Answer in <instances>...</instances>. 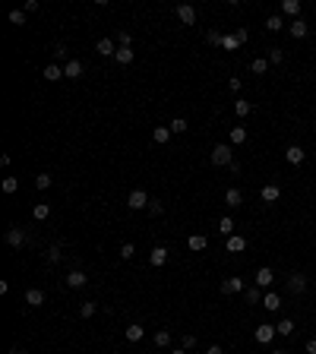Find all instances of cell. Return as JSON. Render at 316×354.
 <instances>
[{
  "instance_id": "obj_56",
  "label": "cell",
  "mask_w": 316,
  "mask_h": 354,
  "mask_svg": "<svg viewBox=\"0 0 316 354\" xmlns=\"http://www.w3.org/2000/svg\"><path fill=\"white\" fill-rule=\"evenodd\" d=\"M313 158H316V152H313Z\"/></svg>"
},
{
  "instance_id": "obj_24",
  "label": "cell",
  "mask_w": 316,
  "mask_h": 354,
  "mask_svg": "<svg viewBox=\"0 0 316 354\" xmlns=\"http://www.w3.org/2000/svg\"><path fill=\"white\" fill-rule=\"evenodd\" d=\"M152 139H155L158 146H165L168 139H171V126H155V130H152Z\"/></svg>"
},
{
  "instance_id": "obj_39",
  "label": "cell",
  "mask_w": 316,
  "mask_h": 354,
  "mask_svg": "<svg viewBox=\"0 0 316 354\" xmlns=\"http://www.w3.org/2000/svg\"><path fill=\"white\" fill-rule=\"evenodd\" d=\"M187 126H190V124H187L184 117H174L171 120V133H187Z\"/></svg>"
},
{
  "instance_id": "obj_27",
  "label": "cell",
  "mask_w": 316,
  "mask_h": 354,
  "mask_svg": "<svg viewBox=\"0 0 316 354\" xmlns=\"http://www.w3.org/2000/svg\"><path fill=\"white\" fill-rule=\"evenodd\" d=\"M146 335V329L139 323H133V326H126V342H139V338Z\"/></svg>"
},
{
  "instance_id": "obj_13",
  "label": "cell",
  "mask_w": 316,
  "mask_h": 354,
  "mask_svg": "<svg viewBox=\"0 0 316 354\" xmlns=\"http://www.w3.org/2000/svg\"><path fill=\"white\" fill-rule=\"evenodd\" d=\"M285 158H288V165H300L307 158V152L300 149V146H288V149H285Z\"/></svg>"
},
{
  "instance_id": "obj_21",
  "label": "cell",
  "mask_w": 316,
  "mask_h": 354,
  "mask_svg": "<svg viewBox=\"0 0 316 354\" xmlns=\"http://www.w3.org/2000/svg\"><path fill=\"white\" fill-rule=\"evenodd\" d=\"M187 247H190L193 253H199V250H206V247H209V237H206V234H193L190 240H187Z\"/></svg>"
},
{
  "instance_id": "obj_16",
  "label": "cell",
  "mask_w": 316,
  "mask_h": 354,
  "mask_svg": "<svg viewBox=\"0 0 316 354\" xmlns=\"http://www.w3.org/2000/svg\"><path fill=\"white\" fill-rule=\"evenodd\" d=\"M281 13L291 19H300V0H281Z\"/></svg>"
},
{
  "instance_id": "obj_2",
  "label": "cell",
  "mask_w": 316,
  "mask_h": 354,
  "mask_svg": "<svg viewBox=\"0 0 316 354\" xmlns=\"http://www.w3.org/2000/svg\"><path fill=\"white\" fill-rule=\"evenodd\" d=\"M149 203H152V199H149V193H146V190H133L130 196H126V206H130L133 212H139V209H149Z\"/></svg>"
},
{
  "instance_id": "obj_54",
  "label": "cell",
  "mask_w": 316,
  "mask_h": 354,
  "mask_svg": "<svg viewBox=\"0 0 316 354\" xmlns=\"http://www.w3.org/2000/svg\"><path fill=\"white\" fill-rule=\"evenodd\" d=\"M171 354H187V351H184V348H180V351H171Z\"/></svg>"
},
{
  "instance_id": "obj_53",
  "label": "cell",
  "mask_w": 316,
  "mask_h": 354,
  "mask_svg": "<svg viewBox=\"0 0 316 354\" xmlns=\"http://www.w3.org/2000/svg\"><path fill=\"white\" fill-rule=\"evenodd\" d=\"M10 354H29L25 348H10Z\"/></svg>"
},
{
  "instance_id": "obj_32",
  "label": "cell",
  "mask_w": 316,
  "mask_h": 354,
  "mask_svg": "<svg viewBox=\"0 0 316 354\" xmlns=\"http://www.w3.org/2000/svg\"><path fill=\"white\" fill-rule=\"evenodd\" d=\"M263 297L266 294H263V288H259V285H250V288H247V300H250V304H259Z\"/></svg>"
},
{
  "instance_id": "obj_49",
  "label": "cell",
  "mask_w": 316,
  "mask_h": 354,
  "mask_svg": "<svg viewBox=\"0 0 316 354\" xmlns=\"http://www.w3.org/2000/svg\"><path fill=\"white\" fill-rule=\"evenodd\" d=\"M234 35H237V42H240V44H247V38H250V32H247V29H244V25H240V29H237V32H234Z\"/></svg>"
},
{
  "instance_id": "obj_15",
  "label": "cell",
  "mask_w": 316,
  "mask_h": 354,
  "mask_svg": "<svg viewBox=\"0 0 316 354\" xmlns=\"http://www.w3.org/2000/svg\"><path fill=\"white\" fill-rule=\"evenodd\" d=\"M253 282H256V285H259V288H269V285H272V282H275V272H272V269H269V266H263V269H259V272H256V278H253Z\"/></svg>"
},
{
  "instance_id": "obj_8",
  "label": "cell",
  "mask_w": 316,
  "mask_h": 354,
  "mask_svg": "<svg viewBox=\"0 0 316 354\" xmlns=\"http://www.w3.org/2000/svg\"><path fill=\"white\" fill-rule=\"evenodd\" d=\"M95 54H102V57H114V54H117V42H114V38H98Z\"/></svg>"
},
{
  "instance_id": "obj_5",
  "label": "cell",
  "mask_w": 316,
  "mask_h": 354,
  "mask_svg": "<svg viewBox=\"0 0 316 354\" xmlns=\"http://www.w3.org/2000/svg\"><path fill=\"white\" fill-rule=\"evenodd\" d=\"M237 291H247V282H244V278L231 275V278H225V282H221V294H237Z\"/></svg>"
},
{
  "instance_id": "obj_36",
  "label": "cell",
  "mask_w": 316,
  "mask_h": 354,
  "mask_svg": "<svg viewBox=\"0 0 316 354\" xmlns=\"http://www.w3.org/2000/svg\"><path fill=\"white\" fill-rule=\"evenodd\" d=\"M63 259V250H60V244H51L48 247V263H60Z\"/></svg>"
},
{
  "instance_id": "obj_28",
  "label": "cell",
  "mask_w": 316,
  "mask_h": 354,
  "mask_svg": "<svg viewBox=\"0 0 316 354\" xmlns=\"http://www.w3.org/2000/svg\"><path fill=\"white\" fill-rule=\"evenodd\" d=\"M114 60H117L120 66L133 63V48H117V54H114Z\"/></svg>"
},
{
  "instance_id": "obj_29",
  "label": "cell",
  "mask_w": 316,
  "mask_h": 354,
  "mask_svg": "<svg viewBox=\"0 0 316 354\" xmlns=\"http://www.w3.org/2000/svg\"><path fill=\"white\" fill-rule=\"evenodd\" d=\"M250 111H253V104L247 102V98H240V102H234V114H237V117H247Z\"/></svg>"
},
{
  "instance_id": "obj_33",
  "label": "cell",
  "mask_w": 316,
  "mask_h": 354,
  "mask_svg": "<svg viewBox=\"0 0 316 354\" xmlns=\"http://www.w3.org/2000/svg\"><path fill=\"white\" fill-rule=\"evenodd\" d=\"M266 29L269 32H281V29H285V19H281V16H269L266 19Z\"/></svg>"
},
{
  "instance_id": "obj_48",
  "label": "cell",
  "mask_w": 316,
  "mask_h": 354,
  "mask_svg": "<svg viewBox=\"0 0 316 354\" xmlns=\"http://www.w3.org/2000/svg\"><path fill=\"white\" fill-rule=\"evenodd\" d=\"M149 212H152V215H161V212H165V206H161L158 199H152V203H149Z\"/></svg>"
},
{
  "instance_id": "obj_35",
  "label": "cell",
  "mask_w": 316,
  "mask_h": 354,
  "mask_svg": "<svg viewBox=\"0 0 316 354\" xmlns=\"http://www.w3.org/2000/svg\"><path fill=\"white\" fill-rule=\"evenodd\" d=\"M155 345H158V348H168V345H171V332H168V329H158L155 332Z\"/></svg>"
},
{
  "instance_id": "obj_1",
  "label": "cell",
  "mask_w": 316,
  "mask_h": 354,
  "mask_svg": "<svg viewBox=\"0 0 316 354\" xmlns=\"http://www.w3.org/2000/svg\"><path fill=\"white\" fill-rule=\"evenodd\" d=\"M212 165H215V168H231V162H234V149H231V146H225V143H218V146H215V149H212Z\"/></svg>"
},
{
  "instance_id": "obj_7",
  "label": "cell",
  "mask_w": 316,
  "mask_h": 354,
  "mask_svg": "<svg viewBox=\"0 0 316 354\" xmlns=\"http://www.w3.org/2000/svg\"><path fill=\"white\" fill-rule=\"evenodd\" d=\"M177 19H180L184 25H196V6L180 3V6H177Z\"/></svg>"
},
{
  "instance_id": "obj_34",
  "label": "cell",
  "mask_w": 316,
  "mask_h": 354,
  "mask_svg": "<svg viewBox=\"0 0 316 354\" xmlns=\"http://www.w3.org/2000/svg\"><path fill=\"white\" fill-rule=\"evenodd\" d=\"M218 231H221V234H225V237H231L234 234V218H221V222H218Z\"/></svg>"
},
{
  "instance_id": "obj_50",
  "label": "cell",
  "mask_w": 316,
  "mask_h": 354,
  "mask_svg": "<svg viewBox=\"0 0 316 354\" xmlns=\"http://www.w3.org/2000/svg\"><path fill=\"white\" fill-rule=\"evenodd\" d=\"M38 10V0H25V13H35Z\"/></svg>"
},
{
  "instance_id": "obj_42",
  "label": "cell",
  "mask_w": 316,
  "mask_h": 354,
  "mask_svg": "<svg viewBox=\"0 0 316 354\" xmlns=\"http://www.w3.org/2000/svg\"><path fill=\"white\" fill-rule=\"evenodd\" d=\"M206 42H209V44H215V48H221V42H225V35H221V32H209V35H206Z\"/></svg>"
},
{
  "instance_id": "obj_55",
  "label": "cell",
  "mask_w": 316,
  "mask_h": 354,
  "mask_svg": "<svg viewBox=\"0 0 316 354\" xmlns=\"http://www.w3.org/2000/svg\"><path fill=\"white\" fill-rule=\"evenodd\" d=\"M272 354H288V351H272Z\"/></svg>"
},
{
  "instance_id": "obj_18",
  "label": "cell",
  "mask_w": 316,
  "mask_h": 354,
  "mask_svg": "<svg viewBox=\"0 0 316 354\" xmlns=\"http://www.w3.org/2000/svg\"><path fill=\"white\" fill-rule=\"evenodd\" d=\"M263 307L269 313H278L281 310V294H275V291H269V294L263 297Z\"/></svg>"
},
{
  "instance_id": "obj_47",
  "label": "cell",
  "mask_w": 316,
  "mask_h": 354,
  "mask_svg": "<svg viewBox=\"0 0 316 354\" xmlns=\"http://www.w3.org/2000/svg\"><path fill=\"white\" fill-rule=\"evenodd\" d=\"M240 85H244V83H240V76H231V79H228V89H231V92H240Z\"/></svg>"
},
{
  "instance_id": "obj_10",
  "label": "cell",
  "mask_w": 316,
  "mask_h": 354,
  "mask_svg": "<svg viewBox=\"0 0 316 354\" xmlns=\"http://www.w3.org/2000/svg\"><path fill=\"white\" fill-rule=\"evenodd\" d=\"M278 196H281L278 184H266L263 190H259V199H263V203H278Z\"/></svg>"
},
{
  "instance_id": "obj_9",
  "label": "cell",
  "mask_w": 316,
  "mask_h": 354,
  "mask_svg": "<svg viewBox=\"0 0 316 354\" xmlns=\"http://www.w3.org/2000/svg\"><path fill=\"white\" fill-rule=\"evenodd\" d=\"M63 76H66V79H79V76H83V60L70 57V60L63 63Z\"/></svg>"
},
{
  "instance_id": "obj_45",
  "label": "cell",
  "mask_w": 316,
  "mask_h": 354,
  "mask_svg": "<svg viewBox=\"0 0 316 354\" xmlns=\"http://www.w3.org/2000/svg\"><path fill=\"white\" fill-rule=\"evenodd\" d=\"M130 42H133L130 32H120V35H117V48H130Z\"/></svg>"
},
{
  "instance_id": "obj_44",
  "label": "cell",
  "mask_w": 316,
  "mask_h": 354,
  "mask_svg": "<svg viewBox=\"0 0 316 354\" xmlns=\"http://www.w3.org/2000/svg\"><path fill=\"white\" fill-rule=\"evenodd\" d=\"M133 256H136V247H133V244H124V247H120V259H133Z\"/></svg>"
},
{
  "instance_id": "obj_6",
  "label": "cell",
  "mask_w": 316,
  "mask_h": 354,
  "mask_svg": "<svg viewBox=\"0 0 316 354\" xmlns=\"http://www.w3.org/2000/svg\"><path fill=\"white\" fill-rule=\"evenodd\" d=\"M285 288H288V294H304V291H307V275L294 272V275L288 278V285H285Z\"/></svg>"
},
{
  "instance_id": "obj_26",
  "label": "cell",
  "mask_w": 316,
  "mask_h": 354,
  "mask_svg": "<svg viewBox=\"0 0 316 354\" xmlns=\"http://www.w3.org/2000/svg\"><path fill=\"white\" fill-rule=\"evenodd\" d=\"M95 310H98V304H95V300H83V304H79V316H83V319L95 316Z\"/></svg>"
},
{
  "instance_id": "obj_22",
  "label": "cell",
  "mask_w": 316,
  "mask_h": 354,
  "mask_svg": "<svg viewBox=\"0 0 316 354\" xmlns=\"http://www.w3.org/2000/svg\"><path fill=\"white\" fill-rule=\"evenodd\" d=\"M44 79H48V83H57V79H63V66L48 63V66H44Z\"/></svg>"
},
{
  "instance_id": "obj_20",
  "label": "cell",
  "mask_w": 316,
  "mask_h": 354,
  "mask_svg": "<svg viewBox=\"0 0 316 354\" xmlns=\"http://www.w3.org/2000/svg\"><path fill=\"white\" fill-rule=\"evenodd\" d=\"M25 304H29V307H42L44 304V291L42 288H29V291H25Z\"/></svg>"
},
{
  "instance_id": "obj_19",
  "label": "cell",
  "mask_w": 316,
  "mask_h": 354,
  "mask_svg": "<svg viewBox=\"0 0 316 354\" xmlns=\"http://www.w3.org/2000/svg\"><path fill=\"white\" fill-rule=\"evenodd\" d=\"M6 244H10V247H22L25 244V231L22 228H10V231H6Z\"/></svg>"
},
{
  "instance_id": "obj_12",
  "label": "cell",
  "mask_w": 316,
  "mask_h": 354,
  "mask_svg": "<svg viewBox=\"0 0 316 354\" xmlns=\"http://www.w3.org/2000/svg\"><path fill=\"white\" fill-rule=\"evenodd\" d=\"M225 250H228V253H240V250H247V237L231 234V237L225 240Z\"/></svg>"
},
{
  "instance_id": "obj_30",
  "label": "cell",
  "mask_w": 316,
  "mask_h": 354,
  "mask_svg": "<svg viewBox=\"0 0 316 354\" xmlns=\"http://www.w3.org/2000/svg\"><path fill=\"white\" fill-rule=\"evenodd\" d=\"M32 215H35V222H44V218L51 215V206L48 203H38L35 209H32Z\"/></svg>"
},
{
  "instance_id": "obj_40",
  "label": "cell",
  "mask_w": 316,
  "mask_h": 354,
  "mask_svg": "<svg viewBox=\"0 0 316 354\" xmlns=\"http://www.w3.org/2000/svg\"><path fill=\"white\" fill-rule=\"evenodd\" d=\"M10 22L13 25H25V10H10Z\"/></svg>"
},
{
  "instance_id": "obj_23",
  "label": "cell",
  "mask_w": 316,
  "mask_h": 354,
  "mask_svg": "<svg viewBox=\"0 0 316 354\" xmlns=\"http://www.w3.org/2000/svg\"><path fill=\"white\" fill-rule=\"evenodd\" d=\"M228 136H231V146H244L247 143V126H231Z\"/></svg>"
},
{
  "instance_id": "obj_52",
  "label": "cell",
  "mask_w": 316,
  "mask_h": 354,
  "mask_svg": "<svg viewBox=\"0 0 316 354\" xmlns=\"http://www.w3.org/2000/svg\"><path fill=\"white\" fill-rule=\"evenodd\" d=\"M206 354H221V348H218V345H212V348L206 351Z\"/></svg>"
},
{
  "instance_id": "obj_4",
  "label": "cell",
  "mask_w": 316,
  "mask_h": 354,
  "mask_svg": "<svg viewBox=\"0 0 316 354\" xmlns=\"http://www.w3.org/2000/svg\"><path fill=\"white\" fill-rule=\"evenodd\" d=\"M89 285V275L83 269H70L66 272V288H85Z\"/></svg>"
},
{
  "instance_id": "obj_37",
  "label": "cell",
  "mask_w": 316,
  "mask_h": 354,
  "mask_svg": "<svg viewBox=\"0 0 316 354\" xmlns=\"http://www.w3.org/2000/svg\"><path fill=\"white\" fill-rule=\"evenodd\" d=\"M269 63H272V66H278L281 63V60H285V51H281V48H272V51H269Z\"/></svg>"
},
{
  "instance_id": "obj_11",
  "label": "cell",
  "mask_w": 316,
  "mask_h": 354,
  "mask_svg": "<svg viewBox=\"0 0 316 354\" xmlns=\"http://www.w3.org/2000/svg\"><path fill=\"white\" fill-rule=\"evenodd\" d=\"M288 32H291V38H307L310 25H307L304 19H291V22H288Z\"/></svg>"
},
{
  "instance_id": "obj_41",
  "label": "cell",
  "mask_w": 316,
  "mask_h": 354,
  "mask_svg": "<svg viewBox=\"0 0 316 354\" xmlns=\"http://www.w3.org/2000/svg\"><path fill=\"white\" fill-rule=\"evenodd\" d=\"M51 184H54V177H51V174H38V177H35V187H38V190H48Z\"/></svg>"
},
{
  "instance_id": "obj_25",
  "label": "cell",
  "mask_w": 316,
  "mask_h": 354,
  "mask_svg": "<svg viewBox=\"0 0 316 354\" xmlns=\"http://www.w3.org/2000/svg\"><path fill=\"white\" fill-rule=\"evenodd\" d=\"M250 73H253V76H263V73H269V60L266 57H256L250 63Z\"/></svg>"
},
{
  "instance_id": "obj_3",
  "label": "cell",
  "mask_w": 316,
  "mask_h": 354,
  "mask_svg": "<svg viewBox=\"0 0 316 354\" xmlns=\"http://www.w3.org/2000/svg\"><path fill=\"white\" fill-rule=\"evenodd\" d=\"M275 335H278V329H275L272 323H259V326H256V332H253V338H256L259 345H269Z\"/></svg>"
},
{
  "instance_id": "obj_17",
  "label": "cell",
  "mask_w": 316,
  "mask_h": 354,
  "mask_svg": "<svg viewBox=\"0 0 316 354\" xmlns=\"http://www.w3.org/2000/svg\"><path fill=\"white\" fill-rule=\"evenodd\" d=\"M225 206H231V209H237V206H244V193H240L237 187H231V190L225 193Z\"/></svg>"
},
{
  "instance_id": "obj_46",
  "label": "cell",
  "mask_w": 316,
  "mask_h": 354,
  "mask_svg": "<svg viewBox=\"0 0 316 354\" xmlns=\"http://www.w3.org/2000/svg\"><path fill=\"white\" fill-rule=\"evenodd\" d=\"M180 345H184V351H190L193 345H196V335H190V332H187V335L180 338Z\"/></svg>"
},
{
  "instance_id": "obj_43",
  "label": "cell",
  "mask_w": 316,
  "mask_h": 354,
  "mask_svg": "<svg viewBox=\"0 0 316 354\" xmlns=\"http://www.w3.org/2000/svg\"><path fill=\"white\" fill-rule=\"evenodd\" d=\"M19 190V180L16 177H3V193H16Z\"/></svg>"
},
{
  "instance_id": "obj_14",
  "label": "cell",
  "mask_w": 316,
  "mask_h": 354,
  "mask_svg": "<svg viewBox=\"0 0 316 354\" xmlns=\"http://www.w3.org/2000/svg\"><path fill=\"white\" fill-rule=\"evenodd\" d=\"M168 253H171L168 247H152V253H149V263H152V266H165V263H168Z\"/></svg>"
},
{
  "instance_id": "obj_31",
  "label": "cell",
  "mask_w": 316,
  "mask_h": 354,
  "mask_svg": "<svg viewBox=\"0 0 316 354\" xmlns=\"http://www.w3.org/2000/svg\"><path fill=\"white\" fill-rule=\"evenodd\" d=\"M275 329H278V335H285V338H288V335H294V319H288V316H285L278 326H275Z\"/></svg>"
},
{
  "instance_id": "obj_51",
  "label": "cell",
  "mask_w": 316,
  "mask_h": 354,
  "mask_svg": "<svg viewBox=\"0 0 316 354\" xmlns=\"http://www.w3.org/2000/svg\"><path fill=\"white\" fill-rule=\"evenodd\" d=\"M307 354H316V338H310V342H307Z\"/></svg>"
},
{
  "instance_id": "obj_38",
  "label": "cell",
  "mask_w": 316,
  "mask_h": 354,
  "mask_svg": "<svg viewBox=\"0 0 316 354\" xmlns=\"http://www.w3.org/2000/svg\"><path fill=\"white\" fill-rule=\"evenodd\" d=\"M221 48H225V51H237V48H240L237 35H225V42H221Z\"/></svg>"
}]
</instances>
